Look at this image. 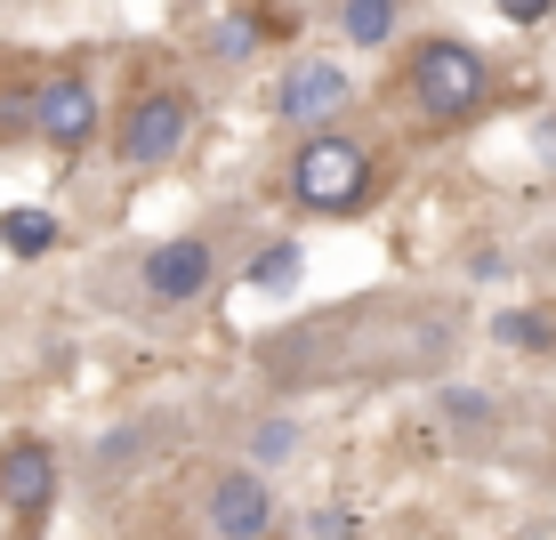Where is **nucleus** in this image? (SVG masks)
Returning a JSON list of instances; mask_svg holds the SVG:
<instances>
[{
  "label": "nucleus",
  "instance_id": "9",
  "mask_svg": "<svg viewBox=\"0 0 556 540\" xmlns=\"http://www.w3.org/2000/svg\"><path fill=\"white\" fill-rule=\"evenodd\" d=\"M492 347H508L525 363H556V315H541V306H492Z\"/></svg>",
  "mask_w": 556,
  "mask_h": 540
},
{
  "label": "nucleus",
  "instance_id": "14",
  "mask_svg": "<svg viewBox=\"0 0 556 540\" xmlns=\"http://www.w3.org/2000/svg\"><path fill=\"white\" fill-rule=\"evenodd\" d=\"M210 49H218V56H251V49H258V25H251V9H242V16H226V25H218V41H210Z\"/></svg>",
  "mask_w": 556,
  "mask_h": 540
},
{
  "label": "nucleus",
  "instance_id": "5",
  "mask_svg": "<svg viewBox=\"0 0 556 540\" xmlns=\"http://www.w3.org/2000/svg\"><path fill=\"white\" fill-rule=\"evenodd\" d=\"M56 485H65V460H56L49 436H9L0 443V508H9L25 532L56 508Z\"/></svg>",
  "mask_w": 556,
  "mask_h": 540
},
{
  "label": "nucleus",
  "instance_id": "8",
  "mask_svg": "<svg viewBox=\"0 0 556 540\" xmlns=\"http://www.w3.org/2000/svg\"><path fill=\"white\" fill-rule=\"evenodd\" d=\"M33 138L56 146V153H81L98 138V89H89L81 73H49V81L33 89Z\"/></svg>",
  "mask_w": 556,
  "mask_h": 540
},
{
  "label": "nucleus",
  "instance_id": "7",
  "mask_svg": "<svg viewBox=\"0 0 556 540\" xmlns=\"http://www.w3.org/2000/svg\"><path fill=\"white\" fill-rule=\"evenodd\" d=\"M348 98H355V81H348L339 56H291V73L275 81V113L291 129H331V113Z\"/></svg>",
  "mask_w": 556,
  "mask_h": 540
},
{
  "label": "nucleus",
  "instance_id": "19",
  "mask_svg": "<svg viewBox=\"0 0 556 540\" xmlns=\"http://www.w3.org/2000/svg\"><path fill=\"white\" fill-rule=\"evenodd\" d=\"M532 146H541L548 162H556V113H541V122H532Z\"/></svg>",
  "mask_w": 556,
  "mask_h": 540
},
{
  "label": "nucleus",
  "instance_id": "6",
  "mask_svg": "<svg viewBox=\"0 0 556 540\" xmlns=\"http://www.w3.org/2000/svg\"><path fill=\"white\" fill-rule=\"evenodd\" d=\"M275 476L235 460V468L210 476V540H266L275 532Z\"/></svg>",
  "mask_w": 556,
  "mask_h": 540
},
{
  "label": "nucleus",
  "instance_id": "15",
  "mask_svg": "<svg viewBox=\"0 0 556 540\" xmlns=\"http://www.w3.org/2000/svg\"><path fill=\"white\" fill-rule=\"evenodd\" d=\"M492 9H501V25H548V16H556V0H492Z\"/></svg>",
  "mask_w": 556,
  "mask_h": 540
},
{
  "label": "nucleus",
  "instance_id": "16",
  "mask_svg": "<svg viewBox=\"0 0 556 540\" xmlns=\"http://www.w3.org/2000/svg\"><path fill=\"white\" fill-rule=\"evenodd\" d=\"M291 443H299V428H291V419H266V428H258V460H251V468H266V460H282Z\"/></svg>",
  "mask_w": 556,
  "mask_h": 540
},
{
  "label": "nucleus",
  "instance_id": "17",
  "mask_svg": "<svg viewBox=\"0 0 556 540\" xmlns=\"http://www.w3.org/2000/svg\"><path fill=\"white\" fill-rule=\"evenodd\" d=\"M306 540H355V516L348 508H315L306 516Z\"/></svg>",
  "mask_w": 556,
  "mask_h": 540
},
{
  "label": "nucleus",
  "instance_id": "2",
  "mask_svg": "<svg viewBox=\"0 0 556 540\" xmlns=\"http://www.w3.org/2000/svg\"><path fill=\"white\" fill-rule=\"evenodd\" d=\"M404 98H412L419 122H435V129L476 122V113L492 105V65H484V49L459 41V33H428V41L404 56Z\"/></svg>",
  "mask_w": 556,
  "mask_h": 540
},
{
  "label": "nucleus",
  "instance_id": "11",
  "mask_svg": "<svg viewBox=\"0 0 556 540\" xmlns=\"http://www.w3.org/2000/svg\"><path fill=\"white\" fill-rule=\"evenodd\" d=\"M65 242V218L41 202H16V210H0V250L9 259H49V250Z\"/></svg>",
  "mask_w": 556,
  "mask_h": 540
},
{
  "label": "nucleus",
  "instance_id": "10",
  "mask_svg": "<svg viewBox=\"0 0 556 540\" xmlns=\"http://www.w3.org/2000/svg\"><path fill=\"white\" fill-rule=\"evenodd\" d=\"M242 291H266V299H291V291H306V242H299V235L266 242L258 259L242 266Z\"/></svg>",
  "mask_w": 556,
  "mask_h": 540
},
{
  "label": "nucleus",
  "instance_id": "4",
  "mask_svg": "<svg viewBox=\"0 0 556 540\" xmlns=\"http://www.w3.org/2000/svg\"><path fill=\"white\" fill-rule=\"evenodd\" d=\"M138 291L153 306H194L218 291V242L210 235H169V242H153L146 259H138Z\"/></svg>",
  "mask_w": 556,
  "mask_h": 540
},
{
  "label": "nucleus",
  "instance_id": "13",
  "mask_svg": "<svg viewBox=\"0 0 556 540\" xmlns=\"http://www.w3.org/2000/svg\"><path fill=\"white\" fill-rule=\"evenodd\" d=\"M435 419L459 428V436H476V428H492V419H501V403H492L484 388H435Z\"/></svg>",
  "mask_w": 556,
  "mask_h": 540
},
{
  "label": "nucleus",
  "instance_id": "1",
  "mask_svg": "<svg viewBox=\"0 0 556 540\" xmlns=\"http://www.w3.org/2000/svg\"><path fill=\"white\" fill-rule=\"evenodd\" d=\"M388 194V153L355 129H306L291 153V202L306 218H355Z\"/></svg>",
  "mask_w": 556,
  "mask_h": 540
},
{
  "label": "nucleus",
  "instance_id": "3",
  "mask_svg": "<svg viewBox=\"0 0 556 540\" xmlns=\"http://www.w3.org/2000/svg\"><path fill=\"white\" fill-rule=\"evenodd\" d=\"M194 122H202V105H194V89H178V81H153L129 98L122 113V162L129 169H169L186 146H194Z\"/></svg>",
  "mask_w": 556,
  "mask_h": 540
},
{
  "label": "nucleus",
  "instance_id": "18",
  "mask_svg": "<svg viewBox=\"0 0 556 540\" xmlns=\"http://www.w3.org/2000/svg\"><path fill=\"white\" fill-rule=\"evenodd\" d=\"M468 275H476V282H508V259H501V250H476Z\"/></svg>",
  "mask_w": 556,
  "mask_h": 540
},
{
  "label": "nucleus",
  "instance_id": "12",
  "mask_svg": "<svg viewBox=\"0 0 556 540\" xmlns=\"http://www.w3.org/2000/svg\"><path fill=\"white\" fill-rule=\"evenodd\" d=\"M404 25V0H339V41L348 49H388Z\"/></svg>",
  "mask_w": 556,
  "mask_h": 540
}]
</instances>
